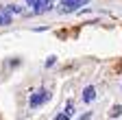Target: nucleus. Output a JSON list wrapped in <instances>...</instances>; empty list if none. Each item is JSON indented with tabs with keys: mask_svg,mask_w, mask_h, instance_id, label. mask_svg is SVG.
<instances>
[{
	"mask_svg": "<svg viewBox=\"0 0 122 120\" xmlns=\"http://www.w3.org/2000/svg\"><path fill=\"white\" fill-rule=\"evenodd\" d=\"M83 5H87V0H63L61 7H59V11H61V13H72V11H76V9H81Z\"/></svg>",
	"mask_w": 122,
	"mask_h": 120,
	"instance_id": "f257e3e1",
	"label": "nucleus"
},
{
	"mask_svg": "<svg viewBox=\"0 0 122 120\" xmlns=\"http://www.w3.org/2000/svg\"><path fill=\"white\" fill-rule=\"evenodd\" d=\"M50 98V92H46V89H39V92H33V96H30V107H39L41 103H46Z\"/></svg>",
	"mask_w": 122,
	"mask_h": 120,
	"instance_id": "f03ea898",
	"label": "nucleus"
},
{
	"mask_svg": "<svg viewBox=\"0 0 122 120\" xmlns=\"http://www.w3.org/2000/svg\"><path fill=\"white\" fill-rule=\"evenodd\" d=\"M55 5V0H37V5H35V13H46V11H50Z\"/></svg>",
	"mask_w": 122,
	"mask_h": 120,
	"instance_id": "7ed1b4c3",
	"label": "nucleus"
},
{
	"mask_svg": "<svg viewBox=\"0 0 122 120\" xmlns=\"http://www.w3.org/2000/svg\"><path fill=\"white\" fill-rule=\"evenodd\" d=\"M94 98H96V89H94V85L85 87V92H83V100H85V103H92Z\"/></svg>",
	"mask_w": 122,
	"mask_h": 120,
	"instance_id": "20e7f679",
	"label": "nucleus"
},
{
	"mask_svg": "<svg viewBox=\"0 0 122 120\" xmlns=\"http://www.w3.org/2000/svg\"><path fill=\"white\" fill-rule=\"evenodd\" d=\"M11 24V13L7 9H0V26H9Z\"/></svg>",
	"mask_w": 122,
	"mask_h": 120,
	"instance_id": "39448f33",
	"label": "nucleus"
},
{
	"mask_svg": "<svg viewBox=\"0 0 122 120\" xmlns=\"http://www.w3.org/2000/svg\"><path fill=\"white\" fill-rule=\"evenodd\" d=\"M118 116H122V105H116L111 109V118H118Z\"/></svg>",
	"mask_w": 122,
	"mask_h": 120,
	"instance_id": "423d86ee",
	"label": "nucleus"
},
{
	"mask_svg": "<svg viewBox=\"0 0 122 120\" xmlns=\"http://www.w3.org/2000/svg\"><path fill=\"white\" fill-rule=\"evenodd\" d=\"M66 114H70V116L74 114V105H72V100H70V103L66 105Z\"/></svg>",
	"mask_w": 122,
	"mask_h": 120,
	"instance_id": "0eeeda50",
	"label": "nucleus"
},
{
	"mask_svg": "<svg viewBox=\"0 0 122 120\" xmlns=\"http://www.w3.org/2000/svg\"><path fill=\"white\" fill-rule=\"evenodd\" d=\"M55 120H70V114H66V111H63V114H59Z\"/></svg>",
	"mask_w": 122,
	"mask_h": 120,
	"instance_id": "6e6552de",
	"label": "nucleus"
},
{
	"mask_svg": "<svg viewBox=\"0 0 122 120\" xmlns=\"http://www.w3.org/2000/svg\"><path fill=\"white\" fill-rule=\"evenodd\" d=\"M89 118H92V114H89V111H87V114H83V116H81V118H79V120H89Z\"/></svg>",
	"mask_w": 122,
	"mask_h": 120,
	"instance_id": "1a4fd4ad",
	"label": "nucleus"
},
{
	"mask_svg": "<svg viewBox=\"0 0 122 120\" xmlns=\"http://www.w3.org/2000/svg\"><path fill=\"white\" fill-rule=\"evenodd\" d=\"M26 5H30V7L35 9V5H37V0H26Z\"/></svg>",
	"mask_w": 122,
	"mask_h": 120,
	"instance_id": "9d476101",
	"label": "nucleus"
}]
</instances>
